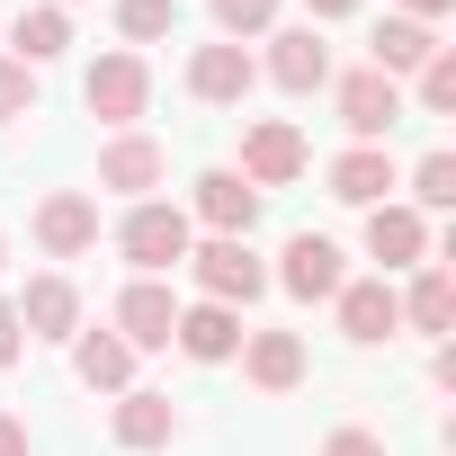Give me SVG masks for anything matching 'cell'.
I'll list each match as a JSON object with an SVG mask.
<instances>
[{
    "mask_svg": "<svg viewBox=\"0 0 456 456\" xmlns=\"http://www.w3.org/2000/svg\"><path fill=\"white\" fill-rule=\"evenodd\" d=\"M403 188H411L403 206H420V215H447V206H456V152H420Z\"/></svg>",
    "mask_w": 456,
    "mask_h": 456,
    "instance_id": "484cf974",
    "label": "cell"
},
{
    "mask_svg": "<svg viewBox=\"0 0 456 456\" xmlns=\"http://www.w3.org/2000/svg\"><path fill=\"white\" fill-rule=\"evenodd\" d=\"M233 358H242V376H251L260 394H296V385L314 376V358H305V340H296V331H242V349H233Z\"/></svg>",
    "mask_w": 456,
    "mask_h": 456,
    "instance_id": "ffe728a7",
    "label": "cell"
},
{
    "mask_svg": "<svg viewBox=\"0 0 456 456\" xmlns=\"http://www.w3.org/2000/svg\"><path fill=\"white\" fill-rule=\"evenodd\" d=\"M10 305H19V331H28V340H72V331H81V287H72L63 269H37Z\"/></svg>",
    "mask_w": 456,
    "mask_h": 456,
    "instance_id": "9a60e30c",
    "label": "cell"
},
{
    "mask_svg": "<svg viewBox=\"0 0 456 456\" xmlns=\"http://www.w3.org/2000/svg\"><path fill=\"white\" fill-rule=\"evenodd\" d=\"M81 108H90L108 134H134V126L152 117V63H143V54H126V45H117V54H99V63L81 72Z\"/></svg>",
    "mask_w": 456,
    "mask_h": 456,
    "instance_id": "3957f363",
    "label": "cell"
},
{
    "mask_svg": "<svg viewBox=\"0 0 456 456\" xmlns=\"http://www.w3.org/2000/svg\"><path fill=\"white\" fill-rule=\"evenodd\" d=\"M367 260H376V278L420 269V260H429V215H420V206H403V197L367 206Z\"/></svg>",
    "mask_w": 456,
    "mask_h": 456,
    "instance_id": "7c38bea8",
    "label": "cell"
},
{
    "mask_svg": "<svg viewBox=\"0 0 456 456\" xmlns=\"http://www.w3.org/2000/svg\"><path fill=\"white\" fill-rule=\"evenodd\" d=\"M188 242H197V224H188V206H170V197H143V206L117 215V251H126L134 278H170V269L188 260Z\"/></svg>",
    "mask_w": 456,
    "mask_h": 456,
    "instance_id": "6da1fadb",
    "label": "cell"
},
{
    "mask_svg": "<svg viewBox=\"0 0 456 456\" xmlns=\"http://www.w3.org/2000/svg\"><path fill=\"white\" fill-rule=\"evenodd\" d=\"M322 179H331V197H340V206H358V215H367V206H385V197L403 188V170H394V152H385V143H349V152H331V170H322Z\"/></svg>",
    "mask_w": 456,
    "mask_h": 456,
    "instance_id": "e0dca14e",
    "label": "cell"
},
{
    "mask_svg": "<svg viewBox=\"0 0 456 456\" xmlns=\"http://www.w3.org/2000/svg\"><path fill=\"white\" fill-rule=\"evenodd\" d=\"M108 438H117L126 456H152V447H170V438H179V403H170V394H152V385H126V394H117V411H108Z\"/></svg>",
    "mask_w": 456,
    "mask_h": 456,
    "instance_id": "2e32d148",
    "label": "cell"
},
{
    "mask_svg": "<svg viewBox=\"0 0 456 456\" xmlns=\"http://www.w3.org/2000/svg\"><path fill=\"white\" fill-rule=\"evenodd\" d=\"M170 349H179V358H197V367H224V358L242 349V314L197 296V305H179V322H170Z\"/></svg>",
    "mask_w": 456,
    "mask_h": 456,
    "instance_id": "ac0fdd59",
    "label": "cell"
},
{
    "mask_svg": "<svg viewBox=\"0 0 456 456\" xmlns=\"http://www.w3.org/2000/svg\"><path fill=\"white\" fill-rule=\"evenodd\" d=\"M394 305H403V331L447 340V331H456V278H447V260H420L411 287H394Z\"/></svg>",
    "mask_w": 456,
    "mask_h": 456,
    "instance_id": "d6986e66",
    "label": "cell"
},
{
    "mask_svg": "<svg viewBox=\"0 0 456 456\" xmlns=\"http://www.w3.org/2000/svg\"><path fill=\"white\" fill-rule=\"evenodd\" d=\"M0 269H10V233H0Z\"/></svg>",
    "mask_w": 456,
    "mask_h": 456,
    "instance_id": "e575fe53",
    "label": "cell"
},
{
    "mask_svg": "<svg viewBox=\"0 0 456 456\" xmlns=\"http://www.w3.org/2000/svg\"><path fill=\"white\" fill-rule=\"evenodd\" d=\"M447 10H456V0H394V19H420V28H438Z\"/></svg>",
    "mask_w": 456,
    "mask_h": 456,
    "instance_id": "1f68e13d",
    "label": "cell"
},
{
    "mask_svg": "<svg viewBox=\"0 0 456 456\" xmlns=\"http://www.w3.org/2000/svg\"><path fill=\"white\" fill-rule=\"evenodd\" d=\"M63 54H72V10H54V0H28V10L10 19V63L45 72V63H63Z\"/></svg>",
    "mask_w": 456,
    "mask_h": 456,
    "instance_id": "44dd1931",
    "label": "cell"
},
{
    "mask_svg": "<svg viewBox=\"0 0 456 456\" xmlns=\"http://www.w3.org/2000/svg\"><path fill=\"white\" fill-rule=\"evenodd\" d=\"M322 456H394V447H385L376 429H331V438H322Z\"/></svg>",
    "mask_w": 456,
    "mask_h": 456,
    "instance_id": "f1b7e54d",
    "label": "cell"
},
{
    "mask_svg": "<svg viewBox=\"0 0 456 456\" xmlns=\"http://www.w3.org/2000/svg\"><path fill=\"white\" fill-rule=\"evenodd\" d=\"M429 54H438V28H420V19H376V37H367V72H385V81H411Z\"/></svg>",
    "mask_w": 456,
    "mask_h": 456,
    "instance_id": "7402d4cb",
    "label": "cell"
},
{
    "mask_svg": "<svg viewBox=\"0 0 456 456\" xmlns=\"http://www.w3.org/2000/svg\"><path fill=\"white\" fill-rule=\"evenodd\" d=\"M0 456H37V447H28V420H19V411H0Z\"/></svg>",
    "mask_w": 456,
    "mask_h": 456,
    "instance_id": "d6a6232c",
    "label": "cell"
},
{
    "mask_svg": "<svg viewBox=\"0 0 456 456\" xmlns=\"http://www.w3.org/2000/svg\"><path fill=\"white\" fill-rule=\"evenodd\" d=\"M161 179H170V152L134 126V134H108L99 143V188L108 197H126V206H143V197H161Z\"/></svg>",
    "mask_w": 456,
    "mask_h": 456,
    "instance_id": "30bf717a",
    "label": "cell"
},
{
    "mask_svg": "<svg viewBox=\"0 0 456 456\" xmlns=\"http://www.w3.org/2000/svg\"><path fill=\"white\" fill-rule=\"evenodd\" d=\"M429 385H438V394H456V349H447V340L429 349Z\"/></svg>",
    "mask_w": 456,
    "mask_h": 456,
    "instance_id": "836d02e7",
    "label": "cell"
},
{
    "mask_svg": "<svg viewBox=\"0 0 456 456\" xmlns=\"http://www.w3.org/2000/svg\"><path fill=\"white\" fill-rule=\"evenodd\" d=\"M331 108H340V126H349V143H385L394 126H403V81H385V72H331Z\"/></svg>",
    "mask_w": 456,
    "mask_h": 456,
    "instance_id": "ba28073f",
    "label": "cell"
},
{
    "mask_svg": "<svg viewBox=\"0 0 456 456\" xmlns=\"http://www.w3.org/2000/svg\"><path fill=\"white\" fill-rule=\"evenodd\" d=\"M19 358H28V331H19V305L0 296V367H19Z\"/></svg>",
    "mask_w": 456,
    "mask_h": 456,
    "instance_id": "f546056e",
    "label": "cell"
},
{
    "mask_svg": "<svg viewBox=\"0 0 456 456\" xmlns=\"http://www.w3.org/2000/svg\"><path fill=\"white\" fill-rule=\"evenodd\" d=\"M54 10H72V0H54Z\"/></svg>",
    "mask_w": 456,
    "mask_h": 456,
    "instance_id": "d590c367",
    "label": "cell"
},
{
    "mask_svg": "<svg viewBox=\"0 0 456 456\" xmlns=\"http://www.w3.org/2000/svg\"><path fill=\"white\" fill-rule=\"evenodd\" d=\"M179 28V0H117V37H126V54L134 45H161Z\"/></svg>",
    "mask_w": 456,
    "mask_h": 456,
    "instance_id": "4316f807",
    "label": "cell"
},
{
    "mask_svg": "<svg viewBox=\"0 0 456 456\" xmlns=\"http://www.w3.org/2000/svg\"><path fill=\"white\" fill-rule=\"evenodd\" d=\"M305 161H314V143H305L296 117H251V126H242V161H233V170H242L260 197H269V188H296Z\"/></svg>",
    "mask_w": 456,
    "mask_h": 456,
    "instance_id": "277c9868",
    "label": "cell"
},
{
    "mask_svg": "<svg viewBox=\"0 0 456 456\" xmlns=\"http://www.w3.org/2000/svg\"><path fill=\"white\" fill-rule=\"evenodd\" d=\"M260 45H269V54H251V63H260V81H278L287 99L331 90V45H322V28H305V19H296V28H269Z\"/></svg>",
    "mask_w": 456,
    "mask_h": 456,
    "instance_id": "8992f818",
    "label": "cell"
},
{
    "mask_svg": "<svg viewBox=\"0 0 456 456\" xmlns=\"http://www.w3.org/2000/svg\"><path fill=\"white\" fill-rule=\"evenodd\" d=\"M19 117H37V72L0 54V126H19Z\"/></svg>",
    "mask_w": 456,
    "mask_h": 456,
    "instance_id": "83f0119b",
    "label": "cell"
},
{
    "mask_svg": "<svg viewBox=\"0 0 456 456\" xmlns=\"http://www.w3.org/2000/svg\"><path fill=\"white\" fill-rule=\"evenodd\" d=\"M188 224H206V233H242V242H251L260 188H251L242 170H197V179H188Z\"/></svg>",
    "mask_w": 456,
    "mask_h": 456,
    "instance_id": "4fadbf2b",
    "label": "cell"
},
{
    "mask_svg": "<svg viewBox=\"0 0 456 456\" xmlns=\"http://www.w3.org/2000/svg\"><path fill=\"white\" fill-rule=\"evenodd\" d=\"M331 322H340V340H349V349H385V340L403 331L394 278H349V287L331 296Z\"/></svg>",
    "mask_w": 456,
    "mask_h": 456,
    "instance_id": "5bb4252c",
    "label": "cell"
},
{
    "mask_svg": "<svg viewBox=\"0 0 456 456\" xmlns=\"http://www.w3.org/2000/svg\"><path fill=\"white\" fill-rule=\"evenodd\" d=\"M367 0H305V28H331V19H358Z\"/></svg>",
    "mask_w": 456,
    "mask_h": 456,
    "instance_id": "4dcf8cb0",
    "label": "cell"
},
{
    "mask_svg": "<svg viewBox=\"0 0 456 456\" xmlns=\"http://www.w3.org/2000/svg\"><path fill=\"white\" fill-rule=\"evenodd\" d=\"M179 81H188L197 108H242V99L260 90V63H251L242 45H224V37H215V45H188V72H179Z\"/></svg>",
    "mask_w": 456,
    "mask_h": 456,
    "instance_id": "8fae6325",
    "label": "cell"
},
{
    "mask_svg": "<svg viewBox=\"0 0 456 456\" xmlns=\"http://www.w3.org/2000/svg\"><path fill=\"white\" fill-rule=\"evenodd\" d=\"M28 233H37L45 260H90L99 251V197L90 188H45L37 215H28Z\"/></svg>",
    "mask_w": 456,
    "mask_h": 456,
    "instance_id": "52a82bcc",
    "label": "cell"
},
{
    "mask_svg": "<svg viewBox=\"0 0 456 456\" xmlns=\"http://www.w3.org/2000/svg\"><path fill=\"white\" fill-rule=\"evenodd\" d=\"M179 269L197 278V296H206V305H233V314L269 296V260H260L242 233H206V242H188V260H179Z\"/></svg>",
    "mask_w": 456,
    "mask_h": 456,
    "instance_id": "7a4b0ae2",
    "label": "cell"
},
{
    "mask_svg": "<svg viewBox=\"0 0 456 456\" xmlns=\"http://www.w3.org/2000/svg\"><path fill=\"white\" fill-rule=\"evenodd\" d=\"M403 108H420V117H456V45H438L420 72H411V99Z\"/></svg>",
    "mask_w": 456,
    "mask_h": 456,
    "instance_id": "d4e9b609",
    "label": "cell"
},
{
    "mask_svg": "<svg viewBox=\"0 0 456 456\" xmlns=\"http://www.w3.org/2000/svg\"><path fill=\"white\" fill-rule=\"evenodd\" d=\"M72 376H81L90 394H126V385H134V349H126L117 331H72Z\"/></svg>",
    "mask_w": 456,
    "mask_h": 456,
    "instance_id": "603a6c76",
    "label": "cell"
},
{
    "mask_svg": "<svg viewBox=\"0 0 456 456\" xmlns=\"http://www.w3.org/2000/svg\"><path fill=\"white\" fill-rule=\"evenodd\" d=\"M170 322H179V296H170V278H126V287H117V305H108V331H117L134 358L170 349Z\"/></svg>",
    "mask_w": 456,
    "mask_h": 456,
    "instance_id": "9c48e42d",
    "label": "cell"
},
{
    "mask_svg": "<svg viewBox=\"0 0 456 456\" xmlns=\"http://www.w3.org/2000/svg\"><path fill=\"white\" fill-rule=\"evenodd\" d=\"M269 287H287L296 305H331V296L349 287V251H340L331 233H287V242H278Z\"/></svg>",
    "mask_w": 456,
    "mask_h": 456,
    "instance_id": "5b68a950",
    "label": "cell"
},
{
    "mask_svg": "<svg viewBox=\"0 0 456 456\" xmlns=\"http://www.w3.org/2000/svg\"><path fill=\"white\" fill-rule=\"evenodd\" d=\"M206 10H215V37H224V45H260V37L278 28L287 0H206Z\"/></svg>",
    "mask_w": 456,
    "mask_h": 456,
    "instance_id": "cb8c5ba5",
    "label": "cell"
}]
</instances>
